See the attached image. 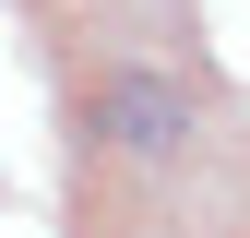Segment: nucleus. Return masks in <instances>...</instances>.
<instances>
[{
	"mask_svg": "<svg viewBox=\"0 0 250 238\" xmlns=\"http://www.w3.org/2000/svg\"><path fill=\"white\" fill-rule=\"evenodd\" d=\"M96 131L119 143V155H179L191 96H179L167 72H107V83H96Z\"/></svg>",
	"mask_w": 250,
	"mask_h": 238,
	"instance_id": "obj_1",
	"label": "nucleus"
}]
</instances>
